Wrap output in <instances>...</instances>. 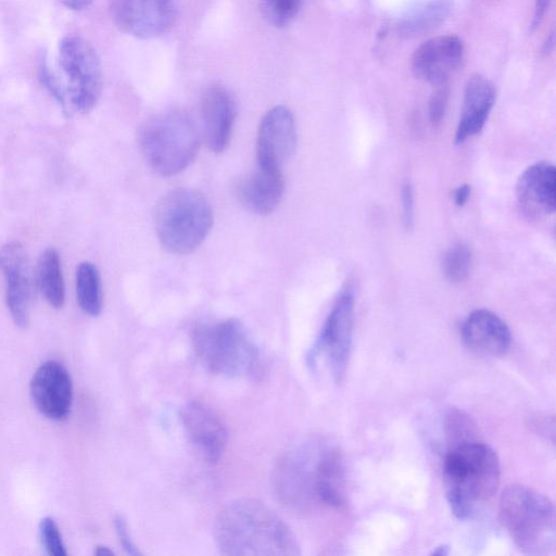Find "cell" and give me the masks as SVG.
Here are the masks:
<instances>
[{"label":"cell","mask_w":556,"mask_h":556,"mask_svg":"<svg viewBox=\"0 0 556 556\" xmlns=\"http://www.w3.org/2000/svg\"><path fill=\"white\" fill-rule=\"evenodd\" d=\"M220 554L229 556H298L300 544L289 526L255 498L228 503L213 527Z\"/></svg>","instance_id":"obj_1"},{"label":"cell","mask_w":556,"mask_h":556,"mask_svg":"<svg viewBox=\"0 0 556 556\" xmlns=\"http://www.w3.org/2000/svg\"><path fill=\"white\" fill-rule=\"evenodd\" d=\"M500 476L492 447L471 439L457 442L443 460V483L453 514L467 519L480 511L495 495Z\"/></svg>","instance_id":"obj_2"},{"label":"cell","mask_w":556,"mask_h":556,"mask_svg":"<svg viewBox=\"0 0 556 556\" xmlns=\"http://www.w3.org/2000/svg\"><path fill=\"white\" fill-rule=\"evenodd\" d=\"M498 516L517 547L530 555H547L555 547V509L533 488L508 485L501 494Z\"/></svg>","instance_id":"obj_3"},{"label":"cell","mask_w":556,"mask_h":556,"mask_svg":"<svg viewBox=\"0 0 556 556\" xmlns=\"http://www.w3.org/2000/svg\"><path fill=\"white\" fill-rule=\"evenodd\" d=\"M191 340L199 362L215 375L242 378L254 375L260 367L258 348L238 319L199 325Z\"/></svg>","instance_id":"obj_4"},{"label":"cell","mask_w":556,"mask_h":556,"mask_svg":"<svg viewBox=\"0 0 556 556\" xmlns=\"http://www.w3.org/2000/svg\"><path fill=\"white\" fill-rule=\"evenodd\" d=\"M137 139L147 163L165 177L188 167L200 147L199 129L179 111H166L148 118L139 127Z\"/></svg>","instance_id":"obj_5"},{"label":"cell","mask_w":556,"mask_h":556,"mask_svg":"<svg viewBox=\"0 0 556 556\" xmlns=\"http://www.w3.org/2000/svg\"><path fill=\"white\" fill-rule=\"evenodd\" d=\"M212 225V207L195 189H175L157 204L155 231L162 247L173 254L193 252L206 238Z\"/></svg>","instance_id":"obj_6"},{"label":"cell","mask_w":556,"mask_h":556,"mask_svg":"<svg viewBox=\"0 0 556 556\" xmlns=\"http://www.w3.org/2000/svg\"><path fill=\"white\" fill-rule=\"evenodd\" d=\"M63 96L60 102L67 115L86 114L98 103L103 88V72L93 47L83 37L67 35L59 45Z\"/></svg>","instance_id":"obj_7"},{"label":"cell","mask_w":556,"mask_h":556,"mask_svg":"<svg viewBox=\"0 0 556 556\" xmlns=\"http://www.w3.org/2000/svg\"><path fill=\"white\" fill-rule=\"evenodd\" d=\"M354 325V296L350 289L343 290L334 301L320 333L309 351L308 359L325 355L336 381L340 382L346 371Z\"/></svg>","instance_id":"obj_8"},{"label":"cell","mask_w":556,"mask_h":556,"mask_svg":"<svg viewBox=\"0 0 556 556\" xmlns=\"http://www.w3.org/2000/svg\"><path fill=\"white\" fill-rule=\"evenodd\" d=\"M110 14L123 33L153 39L167 34L177 18L176 0H110Z\"/></svg>","instance_id":"obj_9"},{"label":"cell","mask_w":556,"mask_h":556,"mask_svg":"<svg viewBox=\"0 0 556 556\" xmlns=\"http://www.w3.org/2000/svg\"><path fill=\"white\" fill-rule=\"evenodd\" d=\"M296 143L295 121L291 111L277 105L263 117L256 137V156L260 167L281 169Z\"/></svg>","instance_id":"obj_10"},{"label":"cell","mask_w":556,"mask_h":556,"mask_svg":"<svg viewBox=\"0 0 556 556\" xmlns=\"http://www.w3.org/2000/svg\"><path fill=\"white\" fill-rule=\"evenodd\" d=\"M0 273L5 279V302L13 323L25 328L31 303V277L26 252L20 242H9L0 248Z\"/></svg>","instance_id":"obj_11"},{"label":"cell","mask_w":556,"mask_h":556,"mask_svg":"<svg viewBox=\"0 0 556 556\" xmlns=\"http://www.w3.org/2000/svg\"><path fill=\"white\" fill-rule=\"evenodd\" d=\"M30 395L36 408L51 420L67 418L73 402V383L66 368L47 361L34 372Z\"/></svg>","instance_id":"obj_12"},{"label":"cell","mask_w":556,"mask_h":556,"mask_svg":"<svg viewBox=\"0 0 556 556\" xmlns=\"http://www.w3.org/2000/svg\"><path fill=\"white\" fill-rule=\"evenodd\" d=\"M464 58L463 41L453 35L438 36L422 42L412 56L415 77L432 86L445 85Z\"/></svg>","instance_id":"obj_13"},{"label":"cell","mask_w":556,"mask_h":556,"mask_svg":"<svg viewBox=\"0 0 556 556\" xmlns=\"http://www.w3.org/2000/svg\"><path fill=\"white\" fill-rule=\"evenodd\" d=\"M182 426L204 459L216 463L227 444V429L219 414L207 403L191 400L180 412Z\"/></svg>","instance_id":"obj_14"},{"label":"cell","mask_w":556,"mask_h":556,"mask_svg":"<svg viewBox=\"0 0 556 556\" xmlns=\"http://www.w3.org/2000/svg\"><path fill=\"white\" fill-rule=\"evenodd\" d=\"M236 113L235 100L226 88L212 86L203 92L200 102L202 136L211 151L219 153L228 147Z\"/></svg>","instance_id":"obj_15"},{"label":"cell","mask_w":556,"mask_h":556,"mask_svg":"<svg viewBox=\"0 0 556 556\" xmlns=\"http://www.w3.org/2000/svg\"><path fill=\"white\" fill-rule=\"evenodd\" d=\"M465 345L482 356L504 355L511 342L506 323L495 313L480 308L472 311L462 325Z\"/></svg>","instance_id":"obj_16"},{"label":"cell","mask_w":556,"mask_h":556,"mask_svg":"<svg viewBox=\"0 0 556 556\" xmlns=\"http://www.w3.org/2000/svg\"><path fill=\"white\" fill-rule=\"evenodd\" d=\"M556 170L548 162L526 168L516 184V198L531 215H548L555 211Z\"/></svg>","instance_id":"obj_17"},{"label":"cell","mask_w":556,"mask_h":556,"mask_svg":"<svg viewBox=\"0 0 556 556\" xmlns=\"http://www.w3.org/2000/svg\"><path fill=\"white\" fill-rule=\"evenodd\" d=\"M494 102L493 84L482 75H472L464 90L462 113L455 132L457 144L482 130Z\"/></svg>","instance_id":"obj_18"},{"label":"cell","mask_w":556,"mask_h":556,"mask_svg":"<svg viewBox=\"0 0 556 556\" xmlns=\"http://www.w3.org/2000/svg\"><path fill=\"white\" fill-rule=\"evenodd\" d=\"M285 190L281 169L260 167L245 176L238 185L242 204L260 215L270 214L279 205Z\"/></svg>","instance_id":"obj_19"},{"label":"cell","mask_w":556,"mask_h":556,"mask_svg":"<svg viewBox=\"0 0 556 556\" xmlns=\"http://www.w3.org/2000/svg\"><path fill=\"white\" fill-rule=\"evenodd\" d=\"M314 501L337 509L345 506L344 468L341 454L334 447L320 446Z\"/></svg>","instance_id":"obj_20"},{"label":"cell","mask_w":556,"mask_h":556,"mask_svg":"<svg viewBox=\"0 0 556 556\" xmlns=\"http://www.w3.org/2000/svg\"><path fill=\"white\" fill-rule=\"evenodd\" d=\"M37 281L47 302L54 308L62 307L65 301V286L60 255L54 248H48L40 254Z\"/></svg>","instance_id":"obj_21"},{"label":"cell","mask_w":556,"mask_h":556,"mask_svg":"<svg viewBox=\"0 0 556 556\" xmlns=\"http://www.w3.org/2000/svg\"><path fill=\"white\" fill-rule=\"evenodd\" d=\"M450 0H428L413 9L397 25L405 37L421 36L440 25L450 12Z\"/></svg>","instance_id":"obj_22"},{"label":"cell","mask_w":556,"mask_h":556,"mask_svg":"<svg viewBox=\"0 0 556 556\" xmlns=\"http://www.w3.org/2000/svg\"><path fill=\"white\" fill-rule=\"evenodd\" d=\"M76 299L84 313L98 316L103 307L100 273L90 262H81L76 269Z\"/></svg>","instance_id":"obj_23"},{"label":"cell","mask_w":556,"mask_h":556,"mask_svg":"<svg viewBox=\"0 0 556 556\" xmlns=\"http://www.w3.org/2000/svg\"><path fill=\"white\" fill-rule=\"evenodd\" d=\"M472 254L464 243L454 244L445 254L443 260V274L453 283L465 281L471 269Z\"/></svg>","instance_id":"obj_24"},{"label":"cell","mask_w":556,"mask_h":556,"mask_svg":"<svg viewBox=\"0 0 556 556\" xmlns=\"http://www.w3.org/2000/svg\"><path fill=\"white\" fill-rule=\"evenodd\" d=\"M262 10L268 22L276 27H285L296 15L300 0H261Z\"/></svg>","instance_id":"obj_25"},{"label":"cell","mask_w":556,"mask_h":556,"mask_svg":"<svg viewBox=\"0 0 556 556\" xmlns=\"http://www.w3.org/2000/svg\"><path fill=\"white\" fill-rule=\"evenodd\" d=\"M39 536L43 548L51 556H66L65 548L60 529L52 517H45L39 523Z\"/></svg>","instance_id":"obj_26"},{"label":"cell","mask_w":556,"mask_h":556,"mask_svg":"<svg viewBox=\"0 0 556 556\" xmlns=\"http://www.w3.org/2000/svg\"><path fill=\"white\" fill-rule=\"evenodd\" d=\"M448 99V91L445 86H439L438 90L432 94L429 103L430 121L433 125L441 123Z\"/></svg>","instance_id":"obj_27"},{"label":"cell","mask_w":556,"mask_h":556,"mask_svg":"<svg viewBox=\"0 0 556 556\" xmlns=\"http://www.w3.org/2000/svg\"><path fill=\"white\" fill-rule=\"evenodd\" d=\"M114 528L125 552L128 555H140L141 552L134 543L127 522L122 516H115Z\"/></svg>","instance_id":"obj_28"},{"label":"cell","mask_w":556,"mask_h":556,"mask_svg":"<svg viewBox=\"0 0 556 556\" xmlns=\"http://www.w3.org/2000/svg\"><path fill=\"white\" fill-rule=\"evenodd\" d=\"M402 220L406 229H409L414 220V193L409 182H405L401 190Z\"/></svg>","instance_id":"obj_29"},{"label":"cell","mask_w":556,"mask_h":556,"mask_svg":"<svg viewBox=\"0 0 556 556\" xmlns=\"http://www.w3.org/2000/svg\"><path fill=\"white\" fill-rule=\"evenodd\" d=\"M471 188L468 184L460 185L454 191V202L457 206H464L469 199Z\"/></svg>","instance_id":"obj_30"},{"label":"cell","mask_w":556,"mask_h":556,"mask_svg":"<svg viewBox=\"0 0 556 556\" xmlns=\"http://www.w3.org/2000/svg\"><path fill=\"white\" fill-rule=\"evenodd\" d=\"M549 0H535L534 5V15H533V22L532 26L533 28L538 27L543 20V16L546 12V9L548 7Z\"/></svg>","instance_id":"obj_31"},{"label":"cell","mask_w":556,"mask_h":556,"mask_svg":"<svg viewBox=\"0 0 556 556\" xmlns=\"http://www.w3.org/2000/svg\"><path fill=\"white\" fill-rule=\"evenodd\" d=\"M93 0H61V2L71 10L79 11L88 8Z\"/></svg>","instance_id":"obj_32"},{"label":"cell","mask_w":556,"mask_h":556,"mask_svg":"<svg viewBox=\"0 0 556 556\" xmlns=\"http://www.w3.org/2000/svg\"><path fill=\"white\" fill-rule=\"evenodd\" d=\"M94 554L98 556H103V555L106 556V555H113L114 553L109 547L100 545V546H97Z\"/></svg>","instance_id":"obj_33"},{"label":"cell","mask_w":556,"mask_h":556,"mask_svg":"<svg viewBox=\"0 0 556 556\" xmlns=\"http://www.w3.org/2000/svg\"><path fill=\"white\" fill-rule=\"evenodd\" d=\"M448 553H450V551H448V547H447L446 545H440V546H438V547L432 552V554H434V555H441V556H443V555H447Z\"/></svg>","instance_id":"obj_34"}]
</instances>
